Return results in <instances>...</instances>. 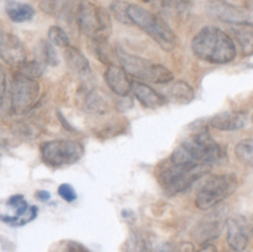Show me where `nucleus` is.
Returning <instances> with one entry per match:
<instances>
[{
  "label": "nucleus",
  "mask_w": 253,
  "mask_h": 252,
  "mask_svg": "<svg viewBox=\"0 0 253 252\" xmlns=\"http://www.w3.org/2000/svg\"><path fill=\"white\" fill-rule=\"evenodd\" d=\"M226 152L221 145L210 136L207 128H202L180 143L170 155L172 163H198L211 166L221 163Z\"/></svg>",
  "instance_id": "obj_1"
},
{
  "label": "nucleus",
  "mask_w": 253,
  "mask_h": 252,
  "mask_svg": "<svg viewBox=\"0 0 253 252\" xmlns=\"http://www.w3.org/2000/svg\"><path fill=\"white\" fill-rule=\"evenodd\" d=\"M192 49L198 58L212 64L230 63L237 53L234 40L215 26L203 27L193 37Z\"/></svg>",
  "instance_id": "obj_2"
},
{
  "label": "nucleus",
  "mask_w": 253,
  "mask_h": 252,
  "mask_svg": "<svg viewBox=\"0 0 253 252\" xmlns=\"http://www.w3.org/2000/svg\"><path fill=\"white\" fill-rule=\"evenodd\" d=\"M127 14L131 25H136L145 31L161 48L165 51H172L174 48L177 37L165 20L136 4L128 5Z\"/></svg>",
  "instance_id": "obj_3"
},
{
  "label": "nucleus",
  "mask_w": 253,
  "mask_h": 252,
  "mask_svg": "<svg viewBox=\"0 0 253 252\" xmlns=\"http://www.w3.org/2000/svg\"><path fill=\"white\" fill-rule=\"evenodd\" d=\"M76 21L82 34L93 41H106L111 35V19L104 7L91 1L78 2L76 11Z\"/></svg>",
  "instance_id": "obj_4"
},
{
  "label": "nucleus",
  "mask_w": 253,
  "mask_h": 252,
  "mask_svg": "<svg viewBox=\"0 0 253 252\" xmlns=\"http://www.w3.org/2000/svg\"><path fill=\"white\" fill-rule=\"evenodd\" d=\"M211 167L198 163H172L158 175L161 185L169 195L179 194L192 187L199 178L208 174Z\"/></svg>",
  "instance_id": "obj_5"
},
{
  "label": "nucleus",
  "mask_w": 253,
  "mask_h": 252,
  "mask_svg": "<svg viewBox=\"0 0 253 252\" xmlns=\"http://www.w3.org/2000/svg\"><path fill=\"white\" fill-rule=\"evenodd\" d=\"M116 56L124 71L138 81L151 82L155 84H168L174 79L172 72L163 64L155 63L150 59L124 51H118Z\"/></svg>",
  "instance_id": "obj_6"
},
{
  "label": "nucleus",
  "mask_w": 253,
  "mask_h": 252,
  "mask_svg": "<svg viewBox=\"0 0 253 252\" xmlns=\"http://www.w3.org/2000/svg\"><path fill=\"white\" fill-rule=\"evenodd\" d=\"M239 187L236 174H216L210 177L198 190L195 207L200 210H210L231 197Z\"/></svg>",
  "instance_id": "obj_7"
},
{
  "label": "nucleus",
  "mask_w": 253,
  "mask_h": 252,
  "mask_svg": "<svg viewBox=\"0 0 253 252\" xmlns=\"http://www.w3.org/2000/svg\"><path fill=\"white\" fill-rule=\"evenodd\" d=\"M84 156V146L74 140H52L41 145V157L47 166L62 168L74 165Z\"/></svg>",
  "instance_id": "obj_8"
},
{
  "label": "nucleus",
  "mask_w": 253,
  "mask_h": 252,
  "mask_svg": "<svg viewBox=\"0 0 253 252\" xmlns=\"http://www.w3.org/2000/svg\"><path fill=\"white\" fill-rule=\"evenodd\" d=\"M41 86L35 79L16 73L11 82V109L16 115H24L36 105Z\"/></svg>",
  "instance_id": "obj_9"
},
{
  "label": "nucleus",
  "mask_w": 253,
  "mask_h": 252,
  "mask_svg": "<svg viewBox=\"0 0 253 252\" xmlns=\"http://www.w3.org/2000/svg\"><path fill=\"white\" fill-rule=\"evenodd\" d=\"M9 208L14 209V215H0V219L11 226H24L29 222L34 221L37 216L39 209L35 205H29L25 200L24 195L15 194L7 200Z\"/></svg>",
  "instance_id": "obj_10"
},
{
  "label": "nucleus",
  "mask_w": 253,
  "mask_h": 252,
  "mask_svg": "<svg viewBox=\"0 0 253 252\" xmlns=\"http://www.w3.org/2000/svg\"><path fill=\"white\" fill-rule=\"evenodd\" d=\"M0 58L16 68L26 61V49L19 37L4 31L0 34Z\"/></svg>",
  "instance_id": "obj_11"
},
{
  "label": "nucleus",
  "mask_w": 253,
  "mask_h": 252,
  "mask_svg": "<svg viewBox=\"0 0 253 252\" xmlns=\"http://www.w3.org/2000/svg\"><path fill=\"white\" fill-rule=\"evenodd\" d=\"M226 237L229 246L235 252H244L249 245L250 225L242 216L229 217L226 220Z\"/></svg>",
  "instance_id": "obj_12"
},
{
  "label": "nucleus",
  "mask_w": 253,
  "mask_h": 252,
  "mask_svg": "<svg viewBox=\"0 0 253 252\" xmlns=\"http://www.w3.org/2000/svg\"><path fill=\"white\" fill-rule=\"evenodd\" d=\"M104 78H105L109 88L116 95L121 96V98H126L131 93L132 82L130 81L128 74L124 71L123 67L115 66V64L108 66L105 73H104Z\"/></svg>",
  "instance_id": "obj_13"
},
{
  "label": "nucleus",
  "mask_w": 253,
  "mask_h": 252,
  "mask_svg": "<svg viewBox=\"0 0 253 252\" xmlns=\"http://www.w3.org/2000/svg\"><path fill=\"white\" fill-rule=\"evenodd\" d=\"M247 123V115L244 111L229 110L216 114L209 120L211 127L220 131H236L244 128Z\"/></svg>",
  "instance_id": "obj_14"
},
{
  "label": "nucleus",
  "mask_w": 253,
  "mask_h": 252,
  "mask_svg": "<svg viewBox=\"0 0 253 252\" xmlns=\"http://www.w3.org/2000/svg\"><path fill=\"white\" fill-rule=\"evenodd\" d=\"M77 5L74 0H40V9L44 14L64 21L76 17Z\"/></svg>",
  "instance_id": "obj_15"
},
{
  "label": "nucleus",
  "mask_w": 253,
  "mask_h": 252,
  "mask_svg": "<svg viewBox=\"0 0 253 252\" xmlns=\"http://www.w3.org/2000/svg\"><path fill=\"white\" fill-rule=\"evenodd\" d=\"M131 91L133 93L135 98L140 101L141 105L147 109H157L166 104L165 96L161 95L158 91H156V89L147 85L143 82H132Z\"/></svg>",
  "instance_id": "obj_16"
},
{
  "label": "nucleus",
  "mask_w": 253,
  "mask_h": 252,
  "mask_svg": "<svg viewBox=\"0 0 253 252\" xmlns=\"http://www.w3.org/2000/svg\"><path fill=\"white\" fill-rule=\"evenodd\" d=\"M82 105L84 110L94 115H104L109 109L108 99L98 89H85L82 96Z\"/></svg>",
  "instance_id": "obj_17"
},
{
  "label": "nucleus",
  "mask_w": 253,
  "mask_h": 252,
  "mask_svg": "<svg viewBox=\"0 0 253 252\" xmlns=\"http://www.w3.org/2000/svg\"><path fill=\"white\" fill-rule=\"evenodd\" d=\"M235 40L239 42L244 56L253 54V24L246 21L235 22L231 27Z\"/></svg>",
  "instance_id": "obj_18"
},
{
  "label": "nucleus",
  "mask_w": 253,
  "mask_h": 252,
  "mask_svg": "<svg viewBox=\"0 0 253 252\" xmlns=\"http://www.w3.org/2000/svg\"><path fill=\"white\" fill-rule=\"evenodd\" d=\"M64 59L66 63L74 73L82 77H88L90 74V63L86 57L77 47L69 46L64 48Z\"/></svg>",
  "instance_id": "obj_19"
},
{
  "label": "nucleus",
  "mask_w": 253,
  "mask_h": 252,
  "mask_svg": "<svg viewBox=\"0 0 253 252\" xmlns=\"http://www.w3.org/2000/svg\"><path fill=\"white\" fill-rule=\"evenodd\" d=\"M5 12H6L7 17L12 22H17V24L31 21L34 19L35 14H36L32 5L16 1V0H6V2H5Z\"/></svg>",
  "instance_id": "obj_20"
},
{
  "label": "nucleus",
  "mask_w": 253,
  "mask_h": 252,
  "mask_svg": "<svg viewBox=\"0 0 253 252\" xmlns=\"http://www.w3.org/2000/svg\"><path fill=\"white\" fill-rule=\"evenodd\" d=\"M167 96L173 103L185 105L194 100L195 91L189 83L184 81H175L172 85L168 88Z\"/></svg>",
  "instance_id": "obj_21"
},
{
  "label": "nucleus",
  "mask_w": 253,
  "mask_h": 252,
  "mask_svg": "<svg viewBox=\"0 0 253 252\" xmlns=\"http://www.w3.org/2000/svg\"><path fill=\"white\" fill-rule=\"evenodd\" d=\"M168 14H183L190 6V0H142Z\"/></svg>",
  "instance_id": "obj_22"
},
{
  "label": "nucleus",
  "mask_w": 253,
  "mask_h": 252,
  "mask_svg": "<svg viewBox=\"0 0 253 252\" xmlns=\"http://www.w3.org/2000/svg\"><path fill=\"white\" fill-rule=\"evenodd\" d=\"M37 51V57L40 62H42L46 66H57L58 64V54H57L56 48H54L53 44L49 41H40V43L36 47Z\"/></svg>",
  "instance_id": "obj_23"
},
{
  "label": "nucleus",
  "mask_w": 253,
  "mask_h": 252,
  "mask_svg": "<svg viewBox=\"0 0 253 252\" xmlns=\"http://www.w3.org/2000/svg\"><path fill=\"white\" fill-rule=\"evenodd\" d=\"M44 69H46V64L40 62L39 59H32V61H27L26 59L24 63L17 67V73L26 77V78L37 81L44 73Z\"/></svg>",
  "instance_id": "obj_24"
},
{
  "label": "nucleus",
  "mask_w": 253,
  "mask_h": 252,
  "mask_svg": "<svg viewBox=\"0 0 253 252\" xmlns=\"http://www.w3.org/2000/svg\"><path fill=\"white\" fill-rule=\"evenodd\" d=\"M235 155L240 162L253 167V138L240 141L235 147Z\"/></svg>",
  "instance_id": "obj_25"
},
{
  "label": "nucleus",
  "mask_w": 253,
  "mask_h": 252,
  "mask_svg": "<svg viewBox=\"0 0 253 252\" xmlns=\"http://www.w3.org/2000/svg\"><path fill=\"white\" fill-rule=\"evenodd\" d=\"M47 36H48V41L51 42L53 46L61 47V48H67V47L71 46L69 36L62 27L51 26L48 32H47Z\"/></svg>",
  "instance_id": "obj_26"
},
{
  "label": "nucleus",
  "mask_w": 253,
  "mask_h": 252,
  "mask_svg": "<svg viewBox=\"0 0 253 252\" xmlns=\"http://www.w3.org/2000/svg\"><path fill=\"white\" fill-rule=\"evenodd\" d=\"M130 2L123 1V0H114L113 2L110 4V11L111 14L114 15L116 20L119 22L124 25H131L130 19H128V14H127V9Z\"/></svg>",
  "instance_id": "obj_27"
},
{
  "label": "nucleus",
  "mask_w": 253,
  "mask_h": 252,
  "mask_svg": "<svg viewBox=\"0 0 253 252\" xmlns=\"http://www.w3.org/2000/svg\"><path fill=\"white\" fill-rule=\"evenodd\" d=\"M212 10H214V14L219 19L225 20V21L234 22V24L242 21V20L239 19V14H236V10L231 6H227V5L224 4H215Z\"/></svg>",
  "instance_id": "obj_28"
},
{
  "label": "nucleus",
  "mask_w": 253,
  "mask_h": 252,
  "mask_svg": "<svg viewBox=\"0 0 253 252\" xmlns=\"http://www.w3.org/2000/svg\"><path fill=\"white\" fill-rule=\"evenodd\" d=\"M220 234V225L217 222H205L200 225L198 236H199L200 242L209 241V240L215 239Z\"/></svg>",
  "instance_id": "obj_29"
},
{
  "label": "nucleus",
  "mask_w": 253,
  "mask_h": 252,
  "mask_svg": "<svg viewBox=\"0 0 253 252\" xmlns=\"http://www.w3.org/2000/svg\"><path fill=\"white\" fill-rule=\"evenodd\" d=\"M58 194L59 197L63 200H66L67 203H73L77 199V193L74 190V188L72 187L68 183H63L58 187Z\"/></svg>",
  "instance_id": "obj_30"
},
{
  "label": "nucleus",
  "mask_w": 253,
  "mask_h": 252,
  "mask_svg": "<svg viewBox=\"0 0 253 252\" xmlns=\"http://www.w3.org/2000/svg\"><path fill=\"white\" fill-rule=\"evenodd\" d=\"M62 252H91V251L88 249V247L84 246L83 244H81V242L74 241V240H68V241L64 242Z\"/></svg>",
  "instance_id": "obj_31"
},
{
  "label": "nucleus",
  "mask_w": 253,
  "mask_h": 252,
  "mask_svg": "<svg viewBox=\"0 0 253 252\" xmlns=\"http://www.w3.org/2000/svg\"><path fill=\"white\" fill-rule=\"evenodd\" d=\"M5 93H6V73L5 69L0 66V103L4 100Z\"/></svg>",
  "instance_id": "obj_32"
},
{
  "label": "nucleus",
  "mask_w": 253,
  "mask_h": 252,
  "mask_svg": "<svg viewBox=\"0 0 253 252\" xmlns=\"http://www.w3.org/2000/svg\"><path fill=\"white\" fill-rule=\"evenodd\" d=\"M36 198L41 202H48L51 199V194L47 190H39V192H36Z\"/></svg>",
  "instance_id": "obj_33"
},
{
  "label": "nucleus",
  "mask_w": 253,
  "mask_h": 252,
  "mask_svg": "<svg viewBox=\"0 0 253 252\" xmlns=\"http://www.w3.org/2000/svg\"><path fill=\"white\" fill-rule=\"evenodd\" d=\"M197 252H217V249L214 246V245L208 244V245H205V246H203L202 249Z\"/></svg>",
  "instance_id": "obj_34"
},
{
  "label": "nucleus",
  "mask_w": 253,
  "mask_h": 252,
  "mask_svg": "<svg viewBox=\"0 0 253 252\" xmlns=\"http://www.w3.org/2000/svg\"><path fill=\"white\" fill-rule=\"evenodd\" d=\"M4 147H5V141L2 140V138H0V158H1L2 150H4Z\"/></svg>",
  "instance_id": "obj_35"
},
{
  "label": "nucleus",
  "mask_w": 253,
  "mask_h": 252,
  "mask_svg": "<svg viewBox=\"0 0 253 252\" xmlns=\"http://www.w3.org/2000/svg\"><path fill=\"white\" fill-rule=\"evenodd\" d=\"M252 121H253V116H252Z\"/></svg>",
  "instance_id": "obj_36"
}]
</instances>
